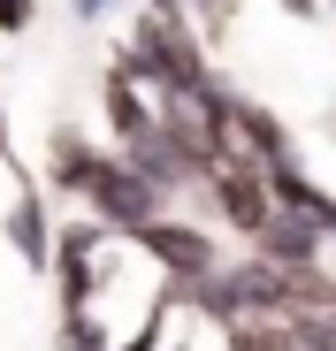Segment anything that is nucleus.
<instances>
[{"label": "nucleus", "mask_w": 336, "mask_h": 351, "mask_svg": "<svg viewBox=\"0 0 336 351\" xmlns=\"http://www.w3.org/2000/svg\"><path fill=\"white\" fill-rule=\"evenodd\" d=\"M123 53H130V62H138L160 92H184V84L214 77V62H206V31H199L191 16H176V8H138Z\"/></svg>", "instance_id": "nucleus-1"}, {"label": "nucleus", "mask_w": 336, "mask_h": 351, "mask_svg": "<svg viewBox=\"0 0 336 351\" xmlns=\"http://www.w3.org/2000/svg\"><path fill=\"white\" fill-rule=\"evenodd\" d=\"M84 214H99L115 237H145L160 214H176V199H168V191H153L145 176L123 160V153H107V160L92 168V184H84Z\"/></svg>", "instance_id": "nucleus-2"}, {"label": "nucleus", "mask_w": 336, "mask_h": 351, "mask_svg": "<svg viewBox=\"0 0 336 351\" xmlns=\"http://www.w3.org/2000/svg\"><path fill=\"white\" fill-rule=\"evenodd\" d=\"M199 199H206V214H221V229H237L245 245L260 237V229H267V214H275L267 168H260V160H245V153L214 160V168H206V184H199Z\"/></svg>", "instance_id": "nucleus-3"}, {"label": "nucleus", "mask_w": 336, "mask_h": 351, "mask_svg": "<svg viewBox=\"0 0 336 351\" xmlns=\"http://www.w3.org/2000/svg\"><path fill=\"white\" fill-rule=\"evenodd\" d=\"M153 267H160V282H176V290H199L206 275H221V245H214V229L206 221H184V214H160L145 237H130Z\"/></svg>", "instance_id": "nucleus-4"}, {"label": "nucleus", "mask_w": 336, "mask_h": 351, "mask_svg": "<svg viewBox=\"0 0 336 351\" xmlns=\"http://www.w3.org/2000/svg\"><path fill=\"white\" fill-rule=\"evenodd\" d=\"M99 114H107V138H115V145H130V138L160 130V84L130 62L123 46H115V62L99 69Z\"/></svg>", "instance_id": "nucleus-5"}, {"label": "nucleus", "mask_w": 336, "mask_h": 351, "mask_svg": "<svg viewBox=\"0 0 336 351\" xmlns=\"http://www.w3.org/2000/svg\"><path fill=\"white\" fill-rule=\"evenodd\" d=\"M8 176H16V199H8V214H0L8 252H16L31 275H53V237H62V221H53V206H46V184H31L16 160H8Z\"/></svg>", "instance_id": "nucleus-6"}, {"label": "nucleus", "mask_w": 336, "mask_h": 351, "mask_svg": "<svg viewBox=\"0 0 336 351\" xmlns=\"http://www.w3.org/2000/svg\"><path fill=\"white\" fill-rule=\"evenodd\" d=\"M252 252L275 260V267H336L328 260V221L321 214H298V206H275L267 229L252 237Z\"/></svg>", "instance_id": "nucleus-7"}, {"label": "nucleus", "mask_w": 336, "mask_h": 351, "mask_svg": "<svg viewBox=\"0 0 336 351\" xmlns=\"http://www.w3.org/2000/svg\"><path fill=\"white\" fill-rule=\"evenodd\" d=\"M107 160V145L92 138V130H77V123H62V130H46V160H38V184L46 191H69V199H84V184H92V168Z\"/></svg>", "instance_id": "nucleus-8"}, {"label": "nucleus", "mask_w": 336, "mask_h": 351, "mask_svg": "<svg viewBox=\"0 0 336 351\" xmlns=\"http://www.w3.org/2000/svg\"><path fill=\"white\" fill-rule=\"evenodd\" d=\"M138 176H145V184L153 191H168V199H184V191H199V160L176 145V138H168V130H145V138H130V145H115Z\"/></svg>", "instance_id": "nucleus-9"}, {"label": "nucleus", "mask_w": 336, "mask_h": 351, "mask_svg": "<svg viewBox=\"0 0 336 351\" xmlns=\"http://www.w3.org/2000/svg\"><path fill=\"white\" fill-rule=\"evenodd\" d=\"M230 153L275 168V160H298V138L283 130V114H275V107H260V99L237 92V107H230Z\"/></svg>", "instance_id": "nucleus-10"}, {"label": "nucleus", "mask_w": 336, "mask_h": 351, "mask_svg": "<svg viewBox=\"0 0 336 351\" xmlns=\"http://www.w3.org/2000/svg\"><path fill=\"white\" fill-rule=\"evenodd\" d=\"M53 351H115V328H107L99 306H77V313H62V328H53Z\"/></svg>", "instance_id": "nucleus-11"}, {"label": "nucleus", "mask_w": 336, "mask_h": 351, "mask_svg": "<svg viewBox=\"0 0 336 351\" xmlns=\"http://www.w3.org/2000/svg\"><path fill=\"white\" fill-rule=\"evenodd\" d=\"M291 321V336H298V351H336V313H321V306H306V313H283Z\"/></svg>", "instance_id": "nucleus-12"}, {"label": "nucleus", "mask_w": 336, "mask_h": 351, "mask_svg": "<svg viewBox=\"0 0 336 351\" xmlns=\"http://www.w3.org/2000/svg\"><path fill=\"white\" fill-rule=\"evenodd\" d=\"M168 313H176V290H168L160 306H145V321H138V328H130L115 351H160V328H168Z\"/></svg>", "instance_id": "nucleus-13"}, {"label": "nucleus", "mask_w": 336, "mask_h": 351, "mask_svg": "<svg viewBox=\"0 0 336 351\" xmlns=\"http://www.w3.org/2000/svg\"><path fill=\"white\" fill-rule=\"evenodd\" d=\"M38 23V0H0V38H23Z\"/></svg>", "instance_id": "nucleus-14"}, {"label": "nucleus", "mask_w": 336, "mask_h": 351, "mask_svg": "<svg viewBox=\"0 0 336 351\" xmlns=\"http://www.w3.org/2000/svg\"><path fill=\"white\" fill-rule=\"evenodd\" d=\"M123 8H130V0H69L77 23H107V16H123Z\"/></svg>", "instance_id": "nucleus-15"}, {"label": "nucleus", "mask_w": 336, "mask_h": 351, "mask_svg": "<svg viewBox=\"0 0 336 351\" xmlns=\"http://www.w3.org/2000/svg\"><path fill=\"white\" fill-rule=\"evenodd\" d=\"M275 8H283L291 23H313V16H328V0H275Z\"/></svg>", "instance_id": "nucleus-16"}, {"label": "nucleus", "mask_w": 336, "mask_h": 351, "mask_svg": "<svg viewBox=\"0 0 336 351\" xmlns=\"http://www.w3.org/2000/svg\"><path fill=\"white\" fill-rule=\"evenodd\" d=\"M0 160H16V153H8V107H0Z\"/></svg>", "instance_id": "nucleus-17"}, {"label": "nucleus", "mask_w": 336, "mask_h": 351, "mask_svg": "<svg viewBox=\"0 0 336 351\" xmlns=\"http://www.w3.org/2000/svg\"><path fill=\"white\" fill-rule=\"evenodd\" d=\"M328 260H336V214H328Z\"/></svg>", "instance_id": "nucleus-18"}, {"label": "nucleus", "mask_w": 336, "mask_h": 351, "mask_svg": "<svg viewBox=\"0 0 336 351\" xmlns=\"http://www.w3.org/2000/svg\"><path fill=\"white\" fill-rule=\"evenodd\" d=\"M321 130H328V145H336V114H328V123H321Z\"/></svg>", "instance_id": "nucleus-19"}, {"label": "nucleus", "mask_w": 336, "mask_h": 351, "mask_svg": "<svg viewBox=\"0 0 336 351\" xmlns=\"http://www.w3.org/2000/svg\"><path fill=\"white\" fill-rule=\"evenodd\" d=\"M328 16H336V0H328Z\"/></svg>", "instance_id": "nucleus-20"}, {"label": "nucleus", "mask_w": 336, "mask_h": 351, "mask_svg": "<svg viewBox=\"0 0 336 351\" xmlns=\"http://www.w3.org/2000/svg\"><path fill=\"white\" fill-rule=\"evenodd\" d=\"M230 351H237V343H230Z\"/></svg>", "instance_id": "nucleus-21"}]
</instances>
